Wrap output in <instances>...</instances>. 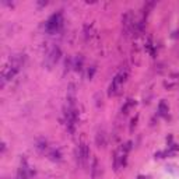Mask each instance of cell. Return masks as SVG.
Masks as SVG:
<instances>
[{
    "label": "cell",
    "mask_w": 179,
    "mask_h": 179,
    "mask_svg": "<svg viewBox=\"0 0 179 179\" xmlns=\"http://www.w3.org/2000/svg\"><path fill=\"white\" fill-rule=\"evenodd\" d=\"M58 20H59V15H58V17H56V15H53V17H52V18L48 21V24H46L48 29H55V28H58V25H59Z\"/></svg>",
    "instance_id": "277c9868"
},
{
    "label": "cell",
    "mask_w": 179,
    "mask_h": 179,
    "mask_svg": "<svg viewBox=\"0 0 179 179\" xmlns=\"http://www.w3.org/2000/svg\"><path fill=\"white\" fill-rule=\"evenodd\" d=\"M126 76H128V71H119V74H118L115 78H113L112 84H111V90H109V94H116L118 90H119V87H121V84L124 81V78H126Z\"/></svg>",
    "instance_id": "6da1fadb"
},
{
    "label": "cell",
    "mask_w": 179,
    "mask_h": 179,
    "mask_svg": "<svg viewBox=\"0 0 179 179\" xmlns=\"http://www.w3.org/2000/svg\"><path fill=\"white\" fill-rule=\"evenodd\" d=\"M88 155H90V151H88L87 146H85V144H81L80 148H78V157H77L80 160L81 164H85V162H87Z\"/></svg>",
    "instance_id": "7a4b0ae2"
},
{
    "label": "cell",
    "mask_w": 179,
    "mask_h": 179,
    "mask_svg": "<svg viewBox=\"0 0 179 179\" xmlns=\"http://www.w3.org/2000/svg\"><path fill=\"white\" fill-rule=\"evenodd\" d=\"M48 59H51V65H53V63L58 62V59H59V49H58V48H53L52 52H49Z\"/></svg>",
    "instance_id": "3957f363"
}]
</instances>
